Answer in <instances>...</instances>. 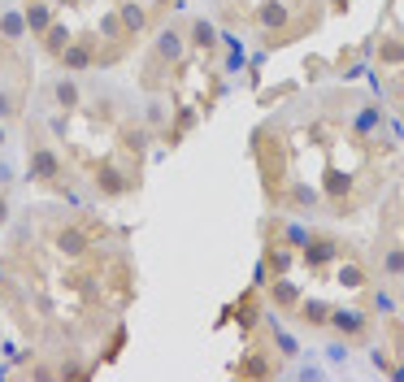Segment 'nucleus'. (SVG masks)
<instances>
[{
    "label": "nucleus",
    "instance_id": "f257e3e1",
    "mask_svg": "<svg viewBox=\"0 0 404 382\" xmlns=\"http://www.w3.org/2000/svg\"><path fill=\"white\" fill-rule=\"evenodd\" d=\"M252 161H257V170H261L270 205H279L291 178H287V144H283V131L274 122L257 126V135H252Z\"/></svg>",
    "mask_w": 404,
    "mask_h": 382
},
{
    "label": "nucleus",
    "instance_id": "f03ea898",
    "mask_svg": "<svg viewBox=\"0 0 404 382\" xmlns=\"http://www.w3.org/2000/svg\"><path fill=\"white\" fill-rule=\"evenodd\" d=\"M53 248L61 252V257H70V261H83L87 252L96 248V222H65V226H57L53 231Z\"/></svg>",
    "mask_w": 404,
    "mask_h": 382
},
{
    "label": "nucleus",
    "instance_id": "7ed1b4c3",
    "mask_svg": "<svg viewBox=\"0 0 404 382\" xmlns=\"http://www.w3.org/2000/svg\"><path fill=\"white\" fill-rule=\"evenodd\" d=\"M91 183H96V191L105 196V200H118V196L139 187V170H122L118 161H100L96 174H91Z\"/></svg>",
    "mask_w": 404,
    "mask_h": 382
},
{
    "label": "nucleus",
    "instance_id": "20e7f679",
    "mask_svg": "<svg viewBox=\"0 0 404 382\" xmlns=\"http://www.w3.org/2000/svg\"><path fill=\"white\" fill-rule=\"evenodd\" d=\"M339 257H348L343 243H339L335 235H326V231H309L305 248H300V261H305L309 269H322V265H331V261H339Z\"/></svg>",
    "mask_w": 404,
    "mask_h": 382
},
{
    "label": "nucleus",
    "instance_id": "39448f33",
    "mask_svg": "<svg viewBox=\"0 0 404 382\" xmlns=\"http://www.w3.org/2000/svg\"><path fill=\"white\" fill-rule=\"evenodd\" d=\"M31 178L39 187H57L61 183V157L53 152V144H31Z\"/></svg>",
    "mask_w": 404,
    "mask_h": 382
},
{
    "label": "nucleus",
    "instance_id": "423d86ee",
    "mask_svg": "<svg viewBox=\"0 0 404 382\" xmlns=\"http://www.w3.org/2000/svg\"><path fill=\"white\" fill-rule=\"evenodd\" d=\"M96 39L91 35H83V39H70L65 44V53L57 57V65L65 70V74H87V70H96Z\"/></svg>",
    "mask_w": 404,
    "mask_h": 382
},
{
    "label": "nucleus",
    "instance_id": "0eeeda50",
    "mask_svg": "<svg viewBox=\"0 0 404 382\" xmlns=\"http://www.w3.org/2000/svg\"><path fill=\"white\" fill-rule=\"evenodd\" d=\"M331 330H339L348 343H365L370 339V313L365 309H331Z\"/></svg>",
    "mask_w": 404,
    "mask_h": 382
},
{
    "label": "nucleus",
    "instance_id": "6e6552de",
    "mask_svg": "<svg viewBox=\"0 0 404 382\" xmlns=\"http://www.w3.org/2000/svg\"><path fill=\"white\" fill-rule=\"evenodd\" d=\"M187 31H179V27H161L157 31V39H153V57H161L165 65H183V57H187Z\"/></svg>",
    "mask_w": 404,
    "mask_h": 382
},
{
    "label": "nucleus",
    "instance_id": "1a4fd4ad",
    "mask_svg": "<svg viewBox=\"0 0 404 382\" xmlns=\"http://www.w3.org/2000/svg\"><path fill=\"white\" fill-rule=\"evenodd\" d=\"M231 317L239 321V330H244V335H252V330H257L261 326V317H265V309H261V287L257 283H252L235 304H231Z\"/></svg>",
    "mask_w": 404,
    "mask_h": 382
},
{
    "label": "nucleus",
    "instance_id": "9d476101",
    "mask_svg": "<svg viewBox=\"0 0 404 382\" xmlns=\"http://www.w3.org/2000/svg\"><path fill=\"white\" fill-rule=\"evenodd\" d=\"M231 374H239V378H274L279 374V361H270V352H261V348H248L231 365Z\"/></svg>",
    "mask_w": 404,
    "mask_h": 382
},
{
    "label": "nucleus",
    "instance_id": "9b49d317",
    "mask_svg": "<svg viewBox=\"0 0 404 382\" xmlns=\"http://www.w3.org/2000/svg\"><path fill=\"white\" fill-rule=\"evenodd\" d=\"M291 261H296V252H291V243H279V239H265V248H261V269H265V274H274V278H283V274L291 269Z\"/></svg>",
    "mask_w": 404,
    "mask_h": 382
},
{
    "label": "nucleus",
    "instance_id": "f8f14e48",
    "mask_svg": "<svg viewBox=\"0 0 404 382\" xmlns=\"http://www.w3.org/2000/svg\"><path fill=\"white\" fill-rule=\"evenodd\" d=\"M265 287H270V304H274V309H279L283 317H291V313L300 309V287L287 283V274L274 278V283H265Z\"/></svg>",
    "mask_w": 404,
    "mask_h": 382
},
{
    "label": "nucleus",
    "instance_id": "ddd939ff",
    "mask_svg": "<svg viewBox=\"0 0 404 382\" xmlns=\"http://www.w3.org/2000/svg\"><path fill=\"white\" fill-rule=\"evenodd\" d=\"M335 283L348 287V291H361L370 287V265L357 261V257H339V274H335Z\"/></svg>",
    "mask_w": 404,
    "mask_h": 382
},
{
    "label": "nucleus",
    "instance_id": "4468645a",
    "mask_svg": "<svg viewBox=\"0 0 404 382\" xmlns=\"http://www.w3.org/2000/svg\"><path fill=\"white\" fill-rule=\"evenodd\" d=\"M291 317L300 326H309V330H326V326H331V304H326V300H300V309Z\"/></svg>",
    "mask_w": 404,
    "mask_h": 382
},
{
    "label": "nucleus",
    "instance_id": "2eb2a0df",
    "mask_svg": "<svg viewBox=\"0 0 404 382\" xmlns=\"http://www.w3.org/2000/svg\"><path fill=\"white\" fill-rule=\"evenodd\" d=\"M22 13H27V31H31V39H39V35L57 22V13H53V5H48V0H27V5H22Z\"/></svg>",
    "mask_w": 404,
    "mask_h": 382
},
{
    "label": "nucleus",
    "instance_id": "dca6fc26",
    "mask_svg": "<svg viewBox=\"0 0 404 382\" xmlns=\"http://www.w3.org/2000/svg\"><path fill=\"white\" fill-rule=\"evenodd\" d=\"M187 44H191V48H200V53H209V57H213L217 48H222V35L213 31V22H205V18H196L191 27H187Z\"/></svg>",
    "mask_w": 404,
    "mask_h": 382
},
{
    "label": "nucleus",
    "instance_id": "f3484780",
    "mask_svg": "<svg viewBox=\"0 0 404 382\" xmlns=\"http://www.w3.org/2000/svg\"><path fill=\"white\" fill-rule=\"evenodd\" d=\"M53 100H57V109H65V113H74L83 105V91H79V83H74V74L61 70V79L53 83Z\"/></svg>",
    "mask_w": 404,
    "mask_h": 382
},
{
    "label": "nucleus",
    "instance_id": "a211bd4d",
    "mask_svg": "<svg viewBox=\"0 0 404 382\" xmlns=\"http://www.w3.org/2000/svg\"><path fill=\"white\" fill-rule=\"evenodd\" d=\"M27 35L31 31H27V13H22V9H5V13H0V39H5V44H22Z\"/></svg>",
    "mask_w": 404,
    "mask_h": 382
},
{
    "label": "nucleus",
    "instance_id": "6ab92c4d",
    "mask_svg": "<svg viewBox=\"0 0 404 382\" xmlns=\"http://www.w3.org/2000/svg\"><path fill=\"white\" fill-rule=\"evenodd\" d=\"M378 269L387 278H404V243H383L378 248Z\"/></svg>",
    "mask_w": 404,
    "mask_h": 382
},
{
    "label": "nucleus",
    "instance_id": "aec40b11",
    "mask_svg": "<svg viewBox=\"0 0 404 382\" xmlns=\"http://www.w3.org/2000/svg\"><path fill=\"white\" fill-rule=\"evenodd\" d=\"M70 39H74V35H70V27H65V22H53V27H48V31L39 35V44H44V53L53 57V61H57V57L65 53V44H70Z\"/></svg>",
    "mask_w": 404,
    "mask_h": 382
},
{
    "label": "nucleus",
    "instance_id": "412c9836",
    "mask_svg": "<svg viewBox=\"0 0 404 382\" xmlns=\"http://www.w3.org/2000/svg\"><path fill=\"white\" fill-rule=\"evenodd\" d=\"M118 18H122V27H126V35H139L144 27H148V9L144 5H135V0H126V5H118Z\"/></svg>",
    "mask_w": 404,
    "mask_h": 382
},
{
    "label": "nucleus",
    "instance_id": "4be33fe9",
    "mask_svg": "<svg viewBox=\"0 0 404 382\" xmlns=\"http://www.w3.org/2000/svg\"><path fill=\"white\" fill-rule=\"evenodd\" d=\"M191 126H196V113L183 105V109H174V126H165V135H161V139H165L170 148H179V144H183V135L191 131Z\"/></svg>",
    "mask_w": 404,
    "mask_h": 382
},
{
    "label": "nucleus",
    "instance_id": "5701e85b",
    "mask_svg": "<svg viewBox=\"0 0 404 382\" xmlns=\"http://www.w3.org/2000/svg\"><path fill=\"white\" fill-rule=\"evenodd\" d=\"M378 65H404V39L400 35L378 39Z\"/></svg>",
    "mask_w": 404,
    "mask_h": 382
},
{
    "label": "nucleus",
    "instance_id": "b1692460",
    "mask_svg": "<svg viewBox=\"0 0 404 382\" xmlns=\"http://www.w3.org/2000/svg\"><path fill=\"white\" fill-rule=\"evenodd\" d=\"M22 113V87H0V122Z\"/></svg>",
    "mask_w": 404,
    "mask_h": 382
},
{
    "label": "nucleus",
    "instance_id": "393cba45",
    "mask_svg": "<svg viewBox=\"0 0 404 382\" xmlns=\"http://www.w3.org/2000/svg\"><path fill=\"white\" fill-rule=\"evenodd\" d=\"M122 348H126V326L118 321V326H113V335H109V343L100 348V361H118V356H122Z\"/></svg>",
    "mask_w": 404,
    "mask_h": 382
},
{
    "label": "nucleus",
    "instance_id": "a878e982",
    "mask_svg": "<svg viewBox=\"0 0 404 382\" xmlns=\"http://www.w3.org/2000/svg\"><path fill=\"white\" fill-rule=\"evenodd\" d=\"M161 117H165L161 113V100H153V105H148V126H161Z\"/></svg>",
    "mask_w": 404,
    "mask_h": 382
},
{
    "label": "nucleus",
    "instance_id": "bb28decb",
    "mask_svg": "<svg viewBox=\"0 0 404 382\" xmlns=\"http://www.w3.org/2000/svg\"><path fill=\"white\" fill-rule=\"evenodd\" d=\"M9 217H13V209H9V196L0 191V226H9Z\"/></svg>",
    "mask_w": 404,
    "mask_h": 382
},
{
    "label": "nucleus",
    "instance_id": "cd10ccee",
    "mask_svg": "<svg viewBox=\"0 0 404 382\" xmlns=\"http://www.w3.org/2000/svg\"><path fill=\"white\" fill-rule=\"evenodd\" d=\"M5 139H9V135H5V122H0V148H5Z\"/></svg>",
    "mask_w": 404,
    "mask_h": 382
},
{
    "label": "nucleus",
    "instance_id": "c85d7f7f",
    "mask_svg": "<svg viewBox=\"0 0 404 382\" xmlns=\"http://www.w3.org/2000/svg\"><path fill=\"white\" fill-rule=\"evenodd\" d=\"M400 304H404V287H400Z\"/></svg>",
    "mask_w": 404,
    "mask_h": 382
}]
</instances>
